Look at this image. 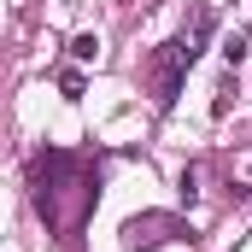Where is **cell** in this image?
<instances>
[{
	"mask_svg": "<svg viewBox=\"0 0 252 252\" xmlns=\"http://www.w3.org/2000/svg\"><path fill=\"white\" fill-rule=\"evenodd\" d=\"M30 193H35V211H41L47 235L70 241V235L82 229V217L94 211V199H100V170H94V158H82V153L41 147L35 164H30Z\"/></svg>",
	"mask_w": 252,
	"mask_h": 252,
	"instance_id": "1",
	"label": "cell"
},
{
	"mask_svg": "<svg viewBox=\"0 0 252 252\" xmlns=\"http://www.w3.org/2000/svg\"><path fill=\"white\" fill-rule=\"evenodd\" d=\"M193 59H199V53H193V47L182 41V35H176V41H164V47L153 53V100H158L164 112L176 106V88H182V70H193Z\"/></svg>",
	"mask_w": 252,
	"mask_h": 252,
	"instance_id": "2",
	"label": "cell"
},
{
	"mask_svg": "<svg viewBox=\"0 0 252 252\" xmlns=\"http://www.w3.org/2000/svg\"><path fill=\"white\" fill-rule=\"evenodd\" d=\"M70 59H76V64H94V59H100V35H94V30H82V35L70 41Z\"/></svg>",
	"mask_w": 252,
	"mask_h": 252,
	"instance_id": "3",
	"label": "cell"
},
{
	"mask_svg": "<svg viewBox=\"0 0 252 252\" xmlns=\"http://www.w3.org/2000/svg\"><path fill=\"white\" fill-rule=\"evenodd\" d=\"M229 106H235V70H223V82H217V100H211V118H229Z\"/></svg>",
	"mask_w": 252,
	"mask_h": 252,
	"instance_id": "4",
	"label": "cell"
},
{
	"mask_svg": "<svg viewBox=\"0 0 252 252\" xmlns=\"http://www.w3.org/2000/svg\"><path fill=\"white\" fill-rule=\"evenodd\" d=\"M223 64H229V70H241V64H247V35H241V30L223 41Z\"/></svg>",
	"mask_w": 252,
	"mask_h": 252,
	"instance_id": "5",
	"label": "cell"
},
{
	"mask_svg": "<svg viewBox=\"0 0 252 252\" xmlns=\"http://www.w3.org/2000/svg\"><path fill=\"white\" fill-rule=\"evenodd\" d=\"M82 88H88L82 70H64V76H59V94H64V100H82Z\"/></svg>",
	"mask_w": 252,
	"mask_h": 252,
	"instance_id": "6",
	"label": "cell"
},
{
	"mask_svg": "<svg viewBox=\"0 0 252 252\" xmlns=\"http://www.w3.org/2000/svg\"><path fill=\"white\" fill-rule=\"evenodd\" d=\"M193 199H199V170L188 164V170H182V205H193Z\"/></svg>",
	"mask_w": 252,
	"mask_h": 252,
	"instance_id": "7",
	"label": "cell"
}]
</instances>
